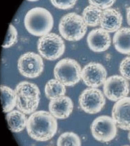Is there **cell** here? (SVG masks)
<instances>
[{
	"instance_id": "cell-22",
	"label": "cell",
	"mask_w": 130,
	"mask_h": 146,
	"mask_svg": "<svg viewBox=\"0 0 130 146\" xmlns=\"http://www.w3.org/2000/svg\"><path fill=\"white\" fill-rule=\"evenodd\" d=\"M18 31L12 24L9 25L7 34L4 41L3 47L8 48L15 44L18 41Z\"/></svg>"
},
{
	"instance_id": "cell-6",
	"label": "cell",
	"mask_w": 130,
	"mask_h": 146,
	"mask_svg": "<svg viewBox=\"0 0 130 146\" xmlns=\"http://www.w3.org/2000/svg\"><path fill=\"white\" fill-rule=\"evenodd\" d=\"M37 49L38 53L43 58L47 60H56L64 54L65 43L59 35L50 33L38 39Z\"/></svg>"
},
{
	"instance_id": "cell-8",
	"label": "cell",
	"mask_w": 130,
	"mask_h": 146,
	"mask_svg": "<svg viewBox=\"0 0 130 146\" xmlns=\"http://www.w3.org/2000/svg\"><path fill=\"white\" fill-rule=\"evenodd\" d=\"M79 106L87 114H96L102 110L105 105L106 99L100 89L88 88L84 89L79 96Z\"/></svg>"
},
{
	"instance_id": "cell-17",
	"label": "cell",
	"mask_w": 130,
	"mask_h": 146,
	"mask_svg": "<svg viewBox=\"0 0 130 146\" xmlns=\"http://www.w3.org/2000/svg\"><path fill=\"white\" fill-rule=\"evenodd\" d=\"M6 118L9 129L13 132L18 133L23 131L27 125L25 114L19 110H13L7 113Z\"/></svg>"
},
{
	"instance_id": "cell-26",
	"label": "cell",
	"mask_w": 130,
	"mask_h": 146,
	"mask_svg": "<svg viewBox=\"0 0 130 146\" xmlns=\"http://www.w3.org/2000/svg\"><path fill=\"white\" fill-rule=\"evenodd\" d=\"M127 19L128 24L130 26V6L127 8Z\"/></svg>"
},
{
	"instance_id": "cell-5",
	"label": "cell",
	"mask_w": 130,
	"mask_h": 146,
	"mask_svg": "<svg viewBox=\"0 0 130 146\" xmlns=\"http://www.w3.org/2000/svg\"><path fill=\"white\" fill-rule=\"evenodd\" d=\"M81 66L79 63L72 58L60 60L54 69L55 78L68 87L73 86L81 79Z\"/></svg>"
},
{
	"instance_id": "cell-12",
	"label": "cell",
	"mask_w": 130,
	"mask_h": 146,
	"mask_svg": "<svg viewBox=\"0 0 130 146\" xmlns=\"http://www.w3.org/2000/svg\"><path fill=\"white\" fill-rule=\"evenodd\" d=\"M112 117L118 127L130 131V97H127L116 102L112 110Z\"/></svg>"
},
{
	"instance_id": "cell-25",
	"label": "cell",
	"mask_w": 130,
	"mask_h": 146,
	"mask_svg": "<svg viewBox=\"0 0 130 146\" xmlns=\"http://www.w3.org/2000/svg\"><path fill=\"white\" fill-rule=\"evenodd\" d=\"M88 3L90 5H93L98 7L100 9H107L111 7L114 3H115V1H89Z\"/></svg>"
},
{
	"instance_id": "cell-15",
	"label": "cell",
	"mask_w": 130,
	"mask_h": 146,
	"mask_svg": "<svg viewBox=\"0 0 130 146\" xmlns=\"http://www.w3.org/2000/svg\"><path fill=\"white\" fill-rule=\"evenodd\" d=\"M122 21L123 17L120 11L109 8L103 11L99 25L108 33L116 32L121 29Z\"/></svg>"
},
{
	"instance_id": "cell-13",
	"label": "cell",
	"mask_w": 130,
	"mask_h": 146,
	"mask_svg": "<svg viewBox=\"0 0 130 146\" xmlns=\"http://www.w3.org/2000/svg\"><path fill=\"white\" fill-rule=\"evenodd\" d=\"M87 41L90 49L95 52L105 51L111 44L109 33L101 28L91 30L88 35Z\"/></svg>"
},
{
	"instance_id": "cell-1",
	"label": "cell",
	"mask_w": 130,
	"mask_h": 146,
	"mask_svg": "<svg viewBox=\"0 0 130 146\" xmlns=\"http://www.w3.org/2000/svg\"><path fill=\"white\" fill-rule=\"evenodd\" d=\"M26 129L32 139L38 141H46L55 136L58 129V123L50 112L39 110L29 117Z\"/></svg>"
},
{
	"instance_id": "cell-4",
	"label": "cell",
	"mask_w": 130,
	"mask_h": 146,
	"mask_svg": "<svg viewBox=\"0 0 130 146\" xmlns=\"http://www.w3.org/2000/svg\"><path fill=\"white\" fill-rule=\"evenodd\" d=\"M87 26L82 16L77 13H70L60 19L59 30L61 36L66 40L78 41L85 36Z\"/></svg>"
},
{
	"instance_id": "cell-11",
	"label": "cell",
	"mask_w": 130,
	"mask_h": 146,
	"mask_svg": "<svg viewBox=\"0 0 130 146\" xmlns=\"http://www.w3.org/2000/svg\"><path fill=\"white\" fill-rule=\"evenodd\" d=\"M105 68L99 63L91 62L82 70L81 79L86 86L98 88L103 84L107 79Z\"/></svg>"
},
{
	"instance_id": "cell-24",
	"label": "cell",
	"mask_w": 130,
	"mask_h": 146,
	"mask_svg": "<svg viewBox=\"0 0 130 146\" xmlns=\"http://www.w3.org/2000/svg\"><path fill=\"white\" fill-rule=\"evenodd\" d=\"M54 7L61 9H68L76 5L77 1H50Z\"/></svg>"
},
{
	"instance_id": "cell-19",
	"label": "cell",
	"mask_w": 130,
	"mask_h": 146,
	"mask_svg": "<svg viewBox=\"0 0 130 146\" xmlns=\"http://www.w3.org/2000/svg\"><path fill=\"white\" fill-rule=\"evenodd\" d=\"M44 93L48 100H54L65 95L66 86L57 79H50L45 85Z\"/></svg>"
},
{
	"instance_id": "cell-23",
	"label": "cell",
	"mask_w": 130,
	"mask_h": 146,
	"mask_svg": "<svg viewBox=\"0 0 130 146\" xmlns=\"http://www.w3.org/2000/svg\"><path fill=\"white\" fill-rule=\"evenodd\" d=\"M119 71L122 77L130 80V56L125 57L121 62Z\"/></svg>"
},
{
	"instance_id": "cell-20",
	"label": "cell",
	"mask_w": 130,
	"mask_h": 146,
	"mask_svg": "<svg viewBox=\"0 0 130 146\" xmlns=\"http://www.w3.org/2000/svg\"><path fill=\"white\" fill-rule=\"evenodd\" d=\"M103 11L92 5L87 6L83 11L82 17L87 25L96 27L100 25V19Z\"/></svg>"
},
{
	"instance_id": "cell-27",
	"label": "cell",
	"mask_w": 130,
	"mask_h": 146,
	"mask_svg": "<svg viewBox=\"0 0 130 146\" xmlns=\"http://www.w3.org/2000/svg\"><path fill=\"white\" fill-rule=\"evenodd\" d=\"M128 139H129V141L130 142V131H129V133H128Z\"/></svg>"
},
{
	"instance_id": "cell-21",
	"label": "cell",
	"mask_w": 130,
	"mask_h": 146,
	"mask_svg": "<svg viewBox=\"0 0 130 146\" xmlns=\"http://www.w3.org/2000/svg\"><path fill=\"white\" fill-rule=\"evenodd\" d=\"M82 145L81 139L78 135L73 132H65L60 135L57 141L58 146H80Z\"/></svg>"
},
{
	"instance_id": "cell-18",
	"label": "cell",
	"mask_w": 130,
	"mask_h": 146,
	"mask_svg": "<svg viewBox=\"0 0 130 146\" xmlns=\"http://www.w3.org/2000/svg\"><path fill=\"white\" fill-rule=\"evenodd\" d=\"M0 91L3 111L5 113L9 112L17 106V96L15 90L10 87L1 85Z\"/></svg>"
},
{
	"instance_id": "cell-3",
	"label": "cell",
	"mask_w": 130,
	"mask_h": 146,
	"mask_svg": "<svg viewBox=\"0 0 130 146\" xmlns=\"http://www.w3.org/2000/svg\"><path fill=\"white\" fill-rule=\"evenodd\" d=\"M14 90L18 110L28 115L34 112L40 102V92L37 85L29 82H21Z\"/></svg>"
},
{
	"instance_id": "cell-2",
	"label": "cell",
	"mask_w": 130,
	"mask_h": 146,
	"mask_svg": "<svg viewBox=\"0 0 130 146\" xmlns=\"http://www.w3.org/2000/svg\"><path fill=\"white\" fill-rule=\"evenodd\" d=\"M24 24L26 29L30 34L41 37L50 33L52 29L53 17L46 8L34 7L26 14Z\"/></svg>"
},
{
	"instance_id": "cell-7",
	"label": "cell",
	"mask_w": 130,
	"mask_h": 146,
	"mask_svg": "<svg viewBox=\"0 0 130 146\" xmlns=\"http://www.w3.org/2000/svg\"><path fill=\"white\" fill-rule=\"evenodd\" d=\"M117 126L112 117L101 115L97 117L91 125L92 136L101 143H108L116 137Z\"/></svg>"
},
{
	"instance_id": "cell-9",
	"label": "cell",
	"mask_w": 130,
	"mask_h": 146,
	"mask_svg": "<svg viewBox=\"0 0 130 146\" xmlns=\"http://www.w3.org/2000/svg\"><path fill=\"white\" fill-rule=\"evenodd\" d=\"M18 68L23 77L34 78L42 74L44 64L40 54L29 51L20 56L18 60Z\"/></svg>"
},
{
	"instance_id": "cell-16",
	"label": "cell",
	"mask_w": 130,
	"mask_h": 146,
	"mask_svg": "<svg viewBox=\"0 0 130 146\" xmlns=\"http://www.w3.org/2000/svg\"><path fill=\"white\" fill-rule=\"evenodd\" d=\"M113 44L120 53L130 54V28L123 27L115 32L113 38Z\"/></svg>"
},
{
	"instance_id": "cell-14",
	"label": "cell",
	"mask_w": 130,
	"mask_h": 146,
	"mask_svg": "<svg viewBox=\"0 0 130 146\" xmlns=\"http://www.w3.org/2000/svg\"><path fill=\"white\" fill-rule=\"evenodd\" d=\"M73 109L72 100L65 95L50 100L49 103V112L58 119L68 118L72 113Z\"/></svg>"
},
{
	"instance_id": "cell-10",
	"label": "cell",
	"mask_w": 130,
	"mask_h": 146,
	"mask_svg": "<svg viewBox=\"0 0 130 146\" xmlns=\"http://www.w3.org/2000/svg\"><path fill=\"white\" fill-rule=\"evenodd\" d=\"M103 85V94L110 101L117 102L127 97L130 92L129 82L122 76L108 77Z\"/></svg>"
}]
</instances>
